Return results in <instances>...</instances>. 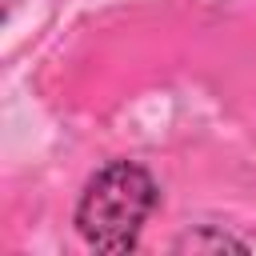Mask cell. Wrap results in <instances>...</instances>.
Listing matches in <instances>:
<instances>
[{
    "label": "cell",
    "instance_id": "cell-1",
    "mask_svg": "<svg viewBox=\"0 0 256 256\" xmlns=\"http://www.w3.org/2000/svg\"><path fill=\"white\" fill-rule=\"evenodd\" d=\"M156 204H160V188L144 164L108 160L80 192L76 232L96 252H132Z\"/></svg>",
    "mask_w": 256,
    "mask_h": 256
},
{
    "label": "cell",
    "instance_id": "cell-2",
    "mask_svg": "<svg viewBox=\"0 0 256 256\" xmlns=\"http://www.w3.org/2000/svg\"><path fill=\"white\" fill-rule=\"evenodd\" d=\"M176 248L180 252H224V248H232V252H244L248 244L244 240H236V236H228V232H220V228H212V224H204V228H196V232H188V236H180L176 240Z\"/></svg>",
    "mask_w": 256,
    "mask_h": 256
}]
</instances>
